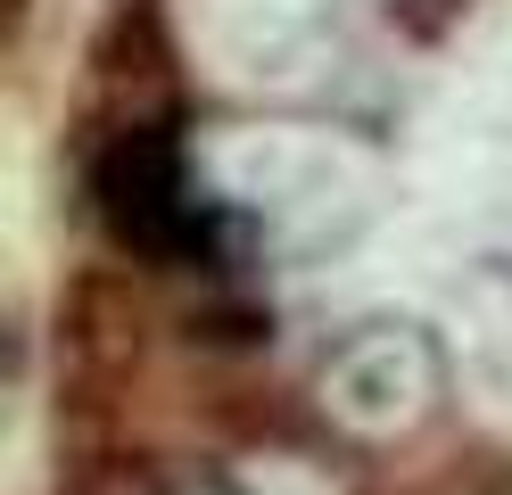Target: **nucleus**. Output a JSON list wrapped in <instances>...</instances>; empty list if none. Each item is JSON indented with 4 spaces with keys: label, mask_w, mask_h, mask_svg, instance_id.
Segmentation results:
<instances>
[{
    "label": "nucleus",
    "mask_w": 512,
    "mask_h": 495,
    "mask_svg": "<svg viewBox=\"0 0 512 495\" xmlns=\"http://www.w3.org/2000/svg\"><path fill=\"white\" fill-rule=\"evenodd\" d=\"M67 495H166V471L149 454H100L67 479Z\"/></svg>",
    "instance_id": "1"
}]
</instances>
